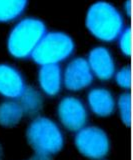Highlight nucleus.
<instances>
[{
  "instance_id": "f257e3e1",
  "label": "nucleus",
  "mask_w": 133,
  "mask_h": 160,
  "mask_svg": "<svg viewBox=\"0 0 133 160\" xmlns=\"http://www.w3.org/2000/svg\"><path fill=\"white\" fill-rule=\"evenodd\" d=\"M85 26L93 37L105 43L117 40L126 27L120 10L112 3L103 0L89 6L85 15Z\"/></svg>"
},
{
  "instance_id": "f03ea898",
  "label": "nucleus",
  "mask_w": 133,
  "mask_h": 160,
  "mask_svg": "<svg viewBox=\"0 0 133 160\" xmlns=\"http://www.w3.org/2000/svg\"><path fill=\"white\" fill-rule=\"evenodd\" d=\"M47 32L46 24L37 17L18 19L8 33L7 51L15 59L31 58L38 43Z\"/></svg>"
},
{
  "instance_id": "7ed1b4c3",
  "label": "nucleus",
  "mask_w": 133,
  "mask_h": 160,
  "mask_svg": "<svg viewBox=\"0 0 133 160\" xmlns=\"http://www.w3.org/2000/svg\"><path fill=\"white\" fill-rule=\"evenodd\" d=\"M26 140L36 153L54 155L64 147L65 138L61 127L46 116H35L26 129Z\"/></svg>"
},
{
  "instance_id": "20e7f679",
  "label": "nucleus",
  "mask_w": 133,
  "mask_h": 160,
  "mask_svg": "<svg viewBox=\"0 0 133 160\" xmlns=\"http://www.w3.org/2000/svg\"><path fill=\"white\" fill-rule=\"evenodd\" d=\"M75 50V42L62 31H47L31 55L37 65L58 64L69 59Z\"/></svg>"
},
{
  "instance_id": "39448f33",
  "label": "nucleus",
  "mask_w": 133,
  "mask_h": 160,
  "mask_svg": "<svg viewBox=\"0 0 133 160\" xmlns=\"http://www.w3.org/2000/svg\"><path fill=\"white\" fill-rule=\"evenodd\" d=\"M74 145L83 157L103 160L110 151V139L102 128L86 125L75 132Z\"/></svg>"
},
{
  "instance_id": "423d86ee",
  "label": "nucleus",
  "mask_w": 133,
  "mask_h": 160,
  "mask_svg": "<svg viewBox=\"0 0 133 160\" xmlns=\"http://www.w3.org/2000/svg\"><path fill=\"white\" fill-rule=\"evenodd\" d=\"M57 117L62 126L70 132H77L88 121V109L80 98L64 96L57 105Z\"/></svg>"
},
{
  "instance_id": "0eeeda50",
  "label": "nucleus",
  "mask_w": 133,
  "mask_h": 160,
  "mask_svg": "<svg viewBox=\"0 0 133 160\" xmlns=\"http://www.w3.org/2000/svg\"><path fill=\"white\" fill-rule=\"evenodd\" d=\"M63 87L70 92H79L91 86L94 76L84 57L72 58L62 69Z\"/></svg>"
},
{
  "instance_id": "6e6552de",
  "label": "nucleus",
  "mask_w": 133,
  "mask_h": 160,
  "mask_svg": "<svg viewBox=\"0 0 133 160\" xmlns=\"http://www.w3.org/2000/svg\"><path fill=\"white\" fill-rule=\"evenodd\" d=\"M87 63L94 78L108 81L116 72V62L113 54L105 46L93 47L87 55Z\"/></svg>"
},
{
  "instance_id": "1a4fd4ad",
  "label": "nucleus",
  "mask_w": 133,
  "mask_h": 160,
  "mask_svg": "<svg viewBox=\"0 0 133 160\" xmlns=\"http://www.w3.org/2000/svg\"><path fill=\"white\" fill-rule=\"evenodd\" d=\"M27 87L20 70L8 63H0V95L5 99L18 100Z\"/></svg>"
},
{
  "instance_id": "9d476101",
  "label": "nucleus",
  "mask_w": 133,
  "mask_h": 160,
  "mask_svg": "<svg viewBox=\"0 0 133 160\" xmlns=\"http://www.w3.org/2000/svg\"><path fill=\"white\" fill-rule=\"evenodd\" d=\"M87 109L97 117H109L116 110V98L109 89L94 87L89 90L86 97Z\"/></svg>"
},
{
  "instance_id": "9b49d317",
  "label": "nucleus",
  "mask_w": 133,
  "mask_h": 160,
  "mask_svg": "<svg viewBox=\"0 0 133 160\" xmlns=\"http://www.w3.org/2000/svg\"><path fill=\"white\" fill-rule=\"evenodd\" d=\"M40 92L48 97H55L63 88L62 68L58 64L41 65L37 73Z\"/></svg>"
},
{
  "instance_id": "f8f14e48",
  "label": "nucleus",
  "mask_w": 133,
  "mask_h": 160,
  "mask_svg": "<svg viewBox=\"0 0 133 160\" xmlns=\"http://www.w3.org/2000/svg\"><path fill=\"white\" fill-rule=\"evenodd\" d=\"M24 112L16 100L5 99L0 103V126L5 128L15 127L20 123Z\"/></svg>"
},
{
  "instance_id": "ddd939ff",
  "label": "nucleus",
  "mask_w": 133,
  "mask_h": 160,
  "mask_svg": "<svg viewBox=\"0 0 133 160\" xmlns=\"http://www.w3.org/2000/svg\"><path fill=\"white\" fill-rule=\"evenodd\" d=\"M18 102L24 112V115L38 116L43 107V97L41 92L32 86H27L19 97Z\"/></svg>"
},
{
  "instance_id": "4468645a",
  "label": "nucleus",
  "mask_w": 133,
  "mask_h": 160,
  "mask_svg": "<svg viewBox=\"0 0 133 160\" xmlns=\"http://www.w3.org/2000/svg\"><path fill=\"white\" fill-rule=\"evenodd\" d=\"M28 0H0V23H10L22 17Z\"/></svg>"
},
{
  "instance_id": "2eb2a0df",
  "label": "nucleus",
  "mask_w": 133,
  "mask_h": 160,
  "mask_svg": "<svg viewBox=\"0 0 133 160\" xmlns=\"http://www.w3.org/2000/svg\"><path fill=\"white\" fill-rule=\"evenodd\" d=\"M116 107L118 108L119 116L122 123L127 127L131 125V94L123 92L116 100Z\"/></svg>"
},
{
  "instance_id": "dca6fc26",
  "label": "nucleus",
  "mask_w": 133,
  "mask_h": 160,
  "mask_svg": "<svg viewBox=\"0 0 133 160\" xmlns=\"http://www.w3.org/2000/svg\"><path fill=\"white\" fill-rule=\"evenodd\" d=\"M113 78L115 79L116 84L124 90L131 88V68L129 65L123 66L119 70H116Z\"/></svg>"
},
{
  "instance_id": "f3484780",
  "label": "nucleus",
  "mask_w": 133,
  "mask_h": 160,
  "mask_svg": "<svg viewBox=\"0 0 133 160\" xmlns=\"http://www.w3.org/2000/svg\"><path fill=\"white\" fill-rule=\"evenodd\" d=\"M120 52L126 57L131 56V29L125 27L117 38Z\"/></svg>"
},
{
  "instance_id": "a211bd4d",
  "label": "nucleus",
  "mask_w": 133,
  "mask_h": 160,
  "mask_svg": "<svg viewBox=\"0 0 133 160\" xmlns=\"http://www.w3.org/2000/svg\"><path fill=\"white\" fill-rule=\"evenodd\" d=\"M30 160H52L50 155L42 154V153H34L33 156L30 158Z\"/></svg>"
},
{
  "instance_id": "6ab92c4d",
  "label": "nucleus",
  "mask_w": 133,
  "mask_h": 160,
  "mask_svg": "<svg viewBox=\"0 0 133 160\" xmlns=\"http://www.w3.org/2000/svg\"><path fill=\"white\" fill-rule=\"evenodd\" d=\"M124 10H125V13L127 14V16L130 17V15H131V2H130V0H126L125 1Z\"/></svg>"
},
{
  "instance_id": "aec40b11",
  "label": "nucleus",
  "mask_w": 133,
  "mask_h": 160,
  "mask_svg": "<svg viewBox=\"0 0 133 160\" xmlns=\"http://www.w3.org/2000/svg\"><path fill=\"white\" fill-rule=\"evenodd\" d=\"M2 154H3V149H2L1 144H0V159H1V157H2Z\"/></svg>"
}]
</instances>
